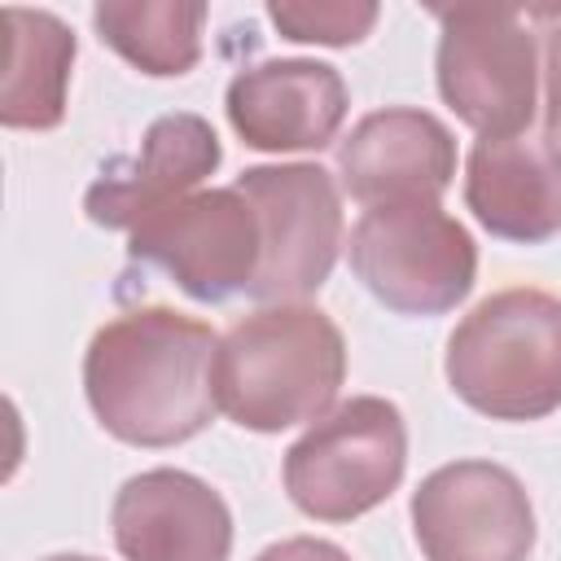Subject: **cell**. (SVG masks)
<instances>
[{
	"label": "cell",
	"mask_w": 561,
	"mask_h": 561,
	"mask_svg": "<svg viewBox=\"0 0 561 561\" xmlns=\"http://www.w3.org/2000/svg\"><path fill=\"white\" fill-rule=\"evenodd\" d=\"M267 18H272V26H276L285 39L342 48V44H355V39H364V35L373 31V22H377V4L276 0V4H267Z\"/></svg>",
	"instance_id": "cell-17"
},
{
	"label": "cell",
	"mask_w": 561,
	"mask_h": 561,
	"mask_svg": "<svg viewBox=\"0 0 561 561\" xmlns=\"http://www.w3.org/2000/svg\"><path fill=\"white\" fill-rule=\"evenodd\" d=\"M254 561H351L337 543H324V539H307V535H298V539H280V543H272V548H263Z\"/></svg>",
	"instance_id": "cell-19"
},
{
	"label": "cell",
	"mask_w": 561,
	"mask_h": 561,
	"mask_svg": "<svg viewBox=\"0 0 561 561\" xmlns=\"http://www.w3.org/2000/svg\"><path fill=\"white\" fill-rule=\"evenodd\" d=\"M48 561H96V557H70V552H66V557H48Z\"/></svg>",
	"instance_id": "cell-20"
},
{
	"label": "cell",
	"mask_w": 561,
	"mask_h": 561,
	"mask_svg": "<svg viewBox=\"0 0 561 561\" xmlns=\"http://www.w3.org/2000/svg\"><path fill=\"white\" fill-rule=\"evenodd\" d=\"M219 337L171 307L123 311L96 329L83 355V390L96 421L131 447H171L202 434L215 399Z\"/></svg>",
	"instance_id": "cell-1"
},
{
	"label": "cell",
	"mask_w": 561,
	"mask_h": 561,
	"mask_svg": "<svg viewBox=\"0 0 561 561\" xmlns=\"http://www.w3.org/2000/svg\"><path fill=\"white\" fill-rule=\"evenodd\" d=\"M346 377L337 324L298 302L263 307L228 329L215 355L219 408L254 434L320 421Z\"/></svg>",
	"instance_id": "cell-2"
},
{
	"label": "cell",
	"mask_w": 561,
	"mask_h": 561,
	"mask_svg": "<svg viewBox=\"0 0 561 561\" xmlns=\"http://www.w3.org/2000/svg\"><path fill=\"white\" fill-rule=\"evenodd\" d=\"M342 188L377 206H416L438 202L456 175V140L425 110H377L364 114L337 149Z\"/></svg>",
	"instance_id": "cell-10"
},
{
	"label": "cell",
	"mask_w": 561,
	"mask_h": 561,
	"mask_svg": "<svg viewBox=\"0 0 561 561\" xmlns=\"http://www.w3.org/2000/svg\"><path fill=\"white\" fill-rule=\"evenodd\" d=\"M114 543L127 561H228L232 517L219 491L184 469H149L114 495Z\"/></svg>",
	"instance_id": "cell-11"
},
{
	"label": "cell",
	"mask_w": 561,
	"mask_h": 561,
	"mask_svg": "<svg viewBox=\"0 0 561 561\" xmlns=\"http://www.w3.org/2000/svg\"><path fill=\"white\" fill-rule=\"evenodd\" d=\"M543 79H548V123L561 127V9H543Z\"/></svg>",
	"instance_id": "cell-18"
},
{
	"label": "cell",
	"mask_w": 561,
	"mask_h": 561,
	"mask_svg": "<svg viewBox=\"0 0 561 561\" xmlns=\"http://www.w3.org/2000/svg\"><path fill=\"white\" fill-rule=\"evenodd\" d=\"M219 167V136L202 114H162L149 123L140 153L110 167L83 197V210L101 228H140L158 210L175 206Z\"/></svg>",
	"instance_id": "cell-14"
},
{
	"label": "cell",
	"mask_w": 561,
	"mask_h": 561,
	"mask_svg": "<svg viewBox=\"0 0 561 561\" xmlns=\"http://www.w3.org/2000/svg\"><path fill=\"white\" fill-rule=\"evenodd\" d=\"M224 105L250 149H324L346 118V83L324 61H259L228 83Z\"/></svg>",
	"instance_id": "cell-12"
},
{
	"label": "cell",
	"mask_w": 561,
	"mask_h": 561,
	"mask_svg": "<svg viewBox=\"0 0 561 561\" xmlns=\"http://www.w3.org/2000/svg\"><path fill=\"white\" fill-rule=\"evenodd\" d=\"M412 530L425 561H526L535 548V508L504 465L456 460L416 486Z\"/></svg>",
	"instance_id": "cell-8"
},
{
	"label": "cell",
	"mask_w": 561,
	"mask_h": 561,
	"mask_svg": "<svg viewBox=\"0 0 561 561\" xmlns=\"http://www.w3.org/2000/svg\"><path fill=\"white\" fill-rule=\"evenodd\" d=\"M438 92L482 136H517L535 114V31L513 9L438 13Z\"/></svg>",
	"instance_id": "cell-7"
},
{
	"label": "cell",
	"mask_w": 561,
	"mask_h": 561,
	"mask_svg": "<svg viewBox=\"0 0 561 561\" xmlns=\"http://www.w3.org/2000/svg\"><path fill=\"white\" fill-rule=\"evenodd\" d=\"M259 219V276L250 298L289 302L316 294L342 245V197L324 167L289 162V167H250L232 184Z\"/></svg>",
	"instance_id": "cell-6"
},
{
	"label": "cell",
	"mask_w": 561,
	"mask_h": 561,
	"mask_svg": "<svg viewBox=\"0 0 561 561\" xmlns=\"http://www.w3.org/2000/svg\"><path fill=\"white\" fill-rule=\"evenodd\" d=\"M351 267L381 307L443 316L473 289L478 250L438 202L377 206L351 228Z\"/></svg>",
	"instance_id": "cell-5"
},
{
	"label": "cell",
	"mask_w": 561,
	"mask_h": 561,
	"mask_svg": "<svg viewBox=\"0 0 561 561\" xmlns=\"http://www.w3.org/2000/svg\"><path fill=\"white\" fill-rule=\"evenodd\" d=\"M131 259L162 267L188 298L224 302L232 294H250L259 276V219L254 206L237 188L193 193L140 228H131Z\"/></svg>",
	"instance_id": "cell-9"
},
{
	"label": "cell",
	"mask_w": 561,
	"mask_h": 561,
	"mask_svg": "<svg viewBox=\"0 0 561 561\" xmlns=\"http://www.w3.org/2000/svg\"><path fill=\"white\" fill-rule=\"evenodd\" d=\"M465 202L473 219L517 245L561 232V145L552 136H482L469 149Z\"/></svg>",
	"instance_id": "cell-13"
},
{
	"label": "cell",
	"mask_w": 561,
	"mask_h": 561,
	"mask_svg": "<svg viewBox=\"0 0 561 561\" xmlns=\"http://www.w3.org/2000/svg\"><path fill=\"white\" fill-rule=\"evenodd\" d=\"M202 22L206 4H175V0H110L92 9L96 35L136 70L145 75H188L202 57Z\"/></svg>",
	"instance_id": "cell-16"
},
{
	"label": "cell",
	"mask_w": 561,
	"mask_h": 561,
	"mask_svg": "<svg viewBox=\"0 0 561 561\" xmlns=\"http://www.w3.org/2000/svg\"><path fill=\"white\" fill-rule=\"evenodd\" d=\"M451 390L491 421H539L561 408V298L500 289L447 337Z\"/></svg>",
	"instance_id": "cell-3"
},
{
	"label": "cell",
	"mask_w": 561,
	"mask_h": 561,
	"mask_svg": "<svg viewBox=\"0 0 561 561\" xmlns=\"http://www.w3.org/2000/svg\"><path fill=\"white\" fill-rule=\"evenodd\" d=\"M75 66V35L61 18L44 9H4V83L0 123L4 127H57L66 114V83Z\"/></svg>",
	"instance_id": "cell-15"
},
{
	"label": "cell",
	"mask_w": 561,
	"mask_h": 561,
	"mask_svg": "<svg viewBox=\"0 0 561 561\" xmlns=\"http://www.w3.org/2000/svg\"><path fill=\"white\" fill-rule=\"evenodd\" d=\"M408 430L377 394L346 399L285 451V491L316 522H351L377 508L403 478Z\"/></svg>",
	"instance_id": "cell-4"
}]
</instances>
